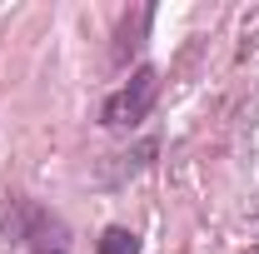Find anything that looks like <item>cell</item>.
Listing matches in <instances>:
<instances>
[{
  "label": "cell",
  "mask_w": 259,
  "mask_h": 254,
  "mask_svg": "<svg viewBox=\"0 0 259 254\" xmlns=\"http://www.w3.org/2000/svg\"><path fill=\"white\" fill-rule=\"evenodd\" d=\"M155 95H160V70H155V65H140L125 85L105 100V110H100V125H105V130H135L140 120H150Z\"/></svg>",
  "instance_id": "7a4b0ae2"
},
{
  "label": "cell",
  "mask_w": 259,
  "mask_h": 254,
  "mask_svg": "<svg viewBox=\"0 0 259 254\" xmlns=\"http://www.w3.org/2000/svg\"><path fill=\"white\" fill-rule=\"evenodd\" d=\"M0 229H5L15 244H25L30 254H70V229H65V220L50 215V209H40L25 194H5V204H0Z\"/></svg>",
  "instance_id": "6da1fadb"
},
{
  "label": "cell",
  "mask_w": 259,
  "mask_h": 254,
  "mask_svg": "<svg viewBox=\"0 0 259 254\" xmlns=\"http://www.w3.org/2000/svg\"><path fill=\"white\" fill-rule=\"evenodd\" d=\"M95 254H140V234H135V229H125V224H110V229L100 234Z\"/></svg>",
  "instance_id": "3957f363"
}]
</instances>
